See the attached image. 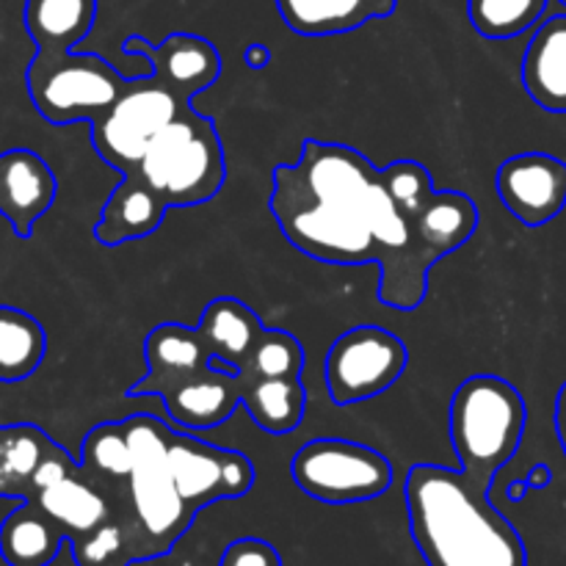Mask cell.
I'll return each mask as SVG.
<instances>
[{
	"instance_id": "25",
	"label": "cell",
	"mask_w": 566,
	"mask_h": 566,
	"mask_svg": "<svg viewBox=\"0 0 566 566\" xmlns=\"http://www.w3.org/2000/svg\"><path fill=\"white\" fill-rule=\"evenodd\" d=\"M48 352V335L33 315L0 307V385L36 374Z\"/></svg>"
},
{
	"instance_id": "3",
	"label": "cell",
	"mask_w": 566,
	"mask_h": 566,
	"mask_svg": "<svg viewBox=\"0 0 566 566\" xmlns=\"http://www.w3.org/2000/svg\"><path fill=\"white\" fill-rule=\"evenodd\" d=\"M125 429L133 453L130 475L103 486L119 492V517L114 514V520L125 534V562L133 564L166 556L191 528L197 512L188 509L169 473V426L153 415H133Z\"/></svg>"
},
{
	"instance_id": "32",
	"label": "cell",
	"mask_w": 566,
	"mask_h": 566,
	"mask_svg": "<svg viewBox=\"0 0 566 566\" xmlns=\"http://www.w3.org/2000/svg\"><path fill=\"white\" fill-rule=\"evenodd\" d=\"M528 490H531L528 481L517 479V481H512V484L506 486V495H509V501H512V503H520L525 495H528Z\"/></svg>"
},
{
	"instance_id": "19",
	"label": "cell",
	"mask_w": 566,
	"mask_h": 566,
	"mask_svg": "<svg viewBox=\"0 0 566 566\" xmlns=\"http://www.w3.org/2000/svg\"><path fill=\"white\" fill-rule=\"evenodd\" d=\"M197 329L213 363L227 365L232 370H243L252 359L254 343L265 326L260 315L241 298L221 296L205 307Z\"/></svg>"
},
{
	"instance_id": "27",
	"label": "cell",
	"mask_w": 566,
	"mask_h": 566,
	"mask_svg": "<svg viewBox=\"0 0 566 566\" xmlns=\"http://www.w3.org/2000/svg\"><path fill=\"white\" fill-rule=\"evenodd\" d=\"M304 368V348L291 332L269 329L260 332L254 343L252 359L243 370L258 379H287V376H302Z\"/></svg>"
},
{
	"instance_id": "15",
	"label": "cell",
	"mask_w": 566,
	"mask_h": 566,
	"mask_svg": "<svg viewBox=\"0 0 566 566\" xmlns=\"http://www.w3.org/2000/svg\"><path fill=\"white\" fill-rule=\"evenodd\" d=\"M144 363H147V374L125 392L127 398L158 396L171 381L208 370L213 357L197 326L160 324L144 337Z\"/></svg>"
},
{
	"instance_id": "8",
	"label": "cell",
	"mask_w": 566,
	"mask_h": 566,
	"mask_svg": "<svg viewBox=\"0 0 566 566\" xmlns=\"http://www.w3.org/2000/svg\"><path fill=\"white\" fill-rule=\"evenodd\" d=\"M191 103L177 97L158 75L130 77L122 97L92 122V144L116 171L136 169L153 138Z\"/></svg>"
},
{
	"instance_id": "16",
	"label": "cell",
	"mask_w": 566,
	"mask_h": 566,
	"mask_svg": "<svg viewBox=\"0 0 566 566\" xmlns=\"http://www.w3.org/2000/svg\"><path fill=\"white\" fill-rule=\"evenodd\" d=\"M31 501L53 523L61 525V531L66 534V542H75L81 536L94 534V531L103 528L105 523L114 520V506H111L108 492L83 468H77L75 473L64 475L55 484L39 490Z\"/></svg>"
},
{
	"instance_id": "11",
	"label": "cell",
	"mask_w": 566,
	"mask_h": 566,
	"mask_svg": "<svg viewBox=\"0 0 566 566\" xmlns=\"http://www.w3.org/2000/svg\"><path fill=\"white\" fill-rule=\"evenodd\" d=\"M495 188L520 224L545 227L566 208V164L551 153L512 155L497 169Z\"/></svg>"
},
{
	"instance_id": "34",
	"label": "cell",
	"mask_w": 566,
	"mask_h": 566,
	"mask_svg": "<svg viewBox=\"0 0 566 566\" xmlns=\"http://www.w3.org/2000/svg\"><path fill=\"white\" fill-rule=\"evenodd\" d=\"M558 3H562V6H564V11H566V0H558Z\"/></svg>"
},
{
	"instance_id": "24",
	"label": "cell",
	"mask_w": 566,
	"mask_h": 566,
	"mask_svg": "<svg viewBox=\"0 0 566 566\" xmlns=\"http://www.w3.org/2000/svg\"><path fill=\"white\" fill-rule=\"evenodd\" d=\"M55 442L39 426L17 423L0 429V497L28 501L33 475Z\"/></svg>"
},
{
	"instance_id": "7",
	"label": "cell",
	"mask_w": 566,
	"mask_h": 566,
	"mask_svg": "<svg viewBox=\"0 0 566 566\" xmlns=\"http://www.w3.org/2000/svg\"><path fill=\"white\" fill-rule=\"evenodd\" d=\"M291 473L304 495L329 506L376 501L392 486V464L385 453L340 437L304 442Z\"/></svg>"
},
{
	"instance_id": "4",
	"label": "cell",
	"mask_w": 566,
	"mask_h": 566,
	"mask_svg": "<svg viewBox=\"0 0 566 566\" xmlns=\"http://www.w3.org/2000/svg\"><path fill=\"white\" fill-rule=\"evenodd\" d=\"M125 175L142 180L166 208L210 202L227 180L219 127L210 116L188 105L153 138L136 169Z\"/></svg>"
},
{
	"instance_id": "23",
	"label": "cell",
	"mask_w": 566,
	"mask_h": 566,
	"mask_svg": "<svg viewBox=\"0 0 566 566\" xmlns=\"http://www.w3.org/2000/svg\"><path fill=\"white\" fill-rule=\"evenodd\" d=\"M243 374V398L241 407L247 409L254 426L269 434H291L298 429L307 409V392L302 387V376H287V379H258V376Z\"/></svg>"
},
{
	"instance_id": "6",
	"label": "cell",
	"mask_w": 566,
	"mask_h": 566,
	"mask_svg": "<svg viewBox=\"0 0 566 566\" xmlns=\"http://www.w3.org/2000/svg\"><path fill=\"white\" fill-rule=\"evenodd\" d=\"M130 77L94 53H36L25 70L31 103L50 125L88 122L105 114Z\"/></svg>"
},
{
	"instance_id": "18",
	"label": "cell",
	"mask_w": 566,
	"mask_h": 566,
	"mask_svg": "<svg viewBox=\"0 0 566 566\" xmlns=\"http://www.w3.org/2000/svg\"><path fill=\"white\" fill-rule=\"evenodd\" d=\"M166 210L169 208L142 180H136L133 175H122L119 186L111 191L99 210L94 238L111 249L127 241H144L164 224Z\"/></svg>"
},
{
	"instance_id": "29",
	"label": "cell",
	"mask_w": 566,
	"mask_h": 566,
	"mask_svg": "<svg viewBox=\"0 0 566 566\" xmlns=\"http://www.w3.org/2000/svg\"><path fill=\"white\" fill-rule=\"evenodd\" d=\"M243 61H247L249 70H265L271 64V50L263 42H252L243 50Z\"/></svg>"
},
{
	"instance_id": "20",
	"label": "cell",
	"mask_w": 566,
	"mask_h": 566,
	"mask_svg": "<svg viewBox=\"0 0 566 566\" xmlns=\"http://www.w3.org/2000/svg\"><path fill=\"white\" fill-rule=\"evenodd\" d=\"M398 0H276L282 22L298 36H337L385 20Z\"/></svg>"
},
{
	"instance_id": "1",
	"label": "cell",
	"mask_w": 566,
	"mask_h": 566,
	"mask_svg": "<svg viewBox=\"0 0 566 566\" xmlns=\"http://www.w3.org/2000/svg\"><path fill=\"white\" fill-rule=\"evenodd\" d=\"M271 213L285 241L332 265H379V302L412 313L446 254L423 235L420 216L392 191L387 171L359 149L304 138L296 164H276Z\"/></svg>"
},
{
	"instance_id": "30",
	"label": "cell",
	"mask_w": 566,
	"mask_h": 566,
	"mask_svg": "<svg viewBox=\"0 0 566 566\" xmlns=\"http://www.w3.org/2000/svg\"><path fill=\"white\" fill-rule=\"evenodd\" d=\"M556 434H558V442H562V451L566 457V381L556 396Z\"/></svg>"
},
{
	"instance_id": "33",
	"label": "cell",
	"mask_w": 566,
	"mask_h": 566,
	"mask_svg": "<svg viewBox=\"0 0 566 566\" xmlns=\"http://www.w3.org/2000/svg\"><path fill=\"white\" fill-rule=\"evenodd\" d=\"M103 566H130L127 562H111V564H103Z\"/></svg>"
},
{
	"instance_id": "31",
	"label": "cell",
	"mask_w": 566,
	"mask_h": 566,
	"mask_svg": "<svg viewBox=\"0 0 566 566\" xmlns=\"http://www.w3.org/2000/svg\"><path fill=\"white\" fill-rule=\"evenodd\" d=\"M525 481H528L531 490H545V486H551V481H553V470L547 468V464L539 462L531 468V473L525 475Z\"/></svg>"
},
{
	"instance_id": "17",
	"label": "cell",
	"mask_w": 566,
	"mask_h": 566,
	"mask_svg": "<svg viewBox=\"0 0 566 566\" xmlns=\"http://www.w3.org/2000/svg\"><path fill=\"white\" fill-rule=\"evenodd\" d=\"M520 77L542 111L566 114V11L539 22L525 48Z\"/></svg>"
},
{
	"instance_id": "5",
	"label": "cell",
	"mask_w": 566,
	"mask_h": 566,
	"mask_svg": "<svg viewBox=\"0 0 566 566\" xmlns=\"http://www.w3.org/2000/svg\"><path fill=\"white\" fill-rule=\"evenodd\" d=\"M525 409L523 396L512 381L479 374L457 387L448 409V431L464 473L495 481L523 446Z\"/></svg>"
},
{
	"instance_id": "13",
	"label": "cell",
	"mask_w": 566,
	"mask_h": 566,
	"mask_svg": "<svg viewBox=\"0 0 566 566\" xmlns=\"http://www.w3.org/2000/svg\"><path fill=\"white\" fill-rule=\"evenodd\" d=\"M243 385L247 381L241 370L213 363L202 374L166 385L158 398L164 401L171 423L186 431H208L227 423L232 412L241 407Z\"/></svg>"
},
{
	"instance_id": "21",
	"label": "cell",
	"mask_w": 566,
	"mask_h": 566,
	"mask_svg": "<svg viewBox=\"0 0 566 566\" xmlns=\"http://www.w3.org/2000/svg\"><path fill=\"white\" fill-rule=\"evenodd\" d=\"M97 0H25L22 22L36 53H70L92 33Z\"/></svg>"
},
{
	"instance_id": "14",
	"label": "cell",
	"mask_w": 566,
	"mask_h": 566,
	"mask_svg": "<svg viewBox=\"0 0 566 566\" xmlns=\"http://www.w3.org/2000/svg\"><path fill=\"white\" fill-rule=\"evenodd\" d=\"M59 180L39 153L14 147L0 153V216L17 238H31L36 221L53 208Z\"/></svg>"
},
{
	"instance_id": "9",
	"label": "cell",
	"mask_w": 566,
	"mask_h": 566,
	"mask_svg": "<svg viewBox=\"0 0 566 566\" xmlns=\"http://www.w3.org/2000/svg\"><path fill=\"white\" fill-rule=\"evenodd\" d=\"M407 363V343L398 335L374 324L352 326L326 352V392L337 407L370 401L401 379Z\"/></svg>"
},
{
	"instance_id": "10",
	"label": "cell",
	"mask_w": 566,
	"mask_h": 566,
	"mask_svg": "<svg viewBox=\"0 0 566 566\" xmlns=\"http://www.w3.org/2000/svg\"><path fill=\"white\" fill-rule=\"evenodd\" d=\"M166 462L182 501L197 514L210 503L243 497L254 484V468L247 453L208 446L182 431H171Z\"/></svg>"
},
{
	"instance_id": "26",
	"label": "cell",
	"mask_w": 566,
	"mask_h": 566,
	"mask_svg": "<svg viewBox=\"0 0 566 566\" xmlns=\"http://www.w3.org/2000/svg\"><path fill=\"white\" fill-rule=\"evenodd\" d=\"M547 0H468L475 31L492 42L514 39L545 17Z\"/></svg>"
},
{
	"instance_id": "22",
	"label": "cell",
	"mask_w": 566,
	"mask_h": 566,
	"mask_svg": "<svg viewBox=\"0 0 566 566\" xmlns=\"http://www.w3.org/2000/svg\"><path fill=\"white\" fill-rule=\"evenodd\" d=\"M66 534L33 501H22L0 525V558L9 566H50Z\"/></svg>"
},
{
	"instance_id": "12",
	"label": "cell",
	"mask_w": 566,
	"mask_h": 566,
	"mask_svg": "<svg viewBox=\"0 0 566 566\" xmlns=\"http://www.w3.org/2000/svg\"><path fill=\"white\" fill-rule=\"evenodd\" d=\"M122 53L147 61L149 72L186 103L208 92L221 77V53L213 42L197 33H169L160 44L133 33L122 42Z\"/></svg>"
},
{
	"instance_id": "28",
	"label": "cell",
	"mask_w": 566,
	"mask_h": 566,
	"mask_svg": "<svg viewBox=\"0 0 566 566\" xmlns=\"http://www.w3.org/2000/svg\"><path fill=\"white\" fill-rule=\"evenodd\" d=\"M219 566H282V556L271 542L258 539V536H243V539L227 545Z\"/></svg>"
},
{
	"instance_id": "2",
	"label": "cell",
	"mask_w": 566,
	"mask_h": 566,
	"mask_svg": "<svg viewBox=\"0 0 566 566\" xmlns=\"http://www.w3.org/2000/svg\"><path fill=\"white\" fill-rule=\"evenodd\" d=\"M492 481L412 464L403 481L409 534L429 566H528L523 536L492 506Z\"/></svg>"
}]
</instances>
